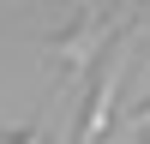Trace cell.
I'll return each instance as SVG.
<instances>
[{"mask_svg": "<svg viewBox=\"0 0 150 144\" xmlns=\"http://www.w3.org/2000/svg\"><path fill=\"white\" fill-rule=\"evenodd\" d=\"M126 60H132V36L102 60V66H96V90H90V102H84V120H78V132H72V138H102V132H108V108H114V90H120Z\"/></svg>", "mask_w": 150, "mask_h": 144, "instance_id": "1", "label": "cell"}, {"mask_svg": "<svg viewBox=\"0 0 150 144\" xmlns=\"http://www.w3.org/2000/svg\"><path fill=\"white\" fill-rule=\"evenodd\" d=\"M120 6H132V12H138V0H120Z\"/></svg>", "mask_w": 150, "mask_h": 144, "instance_id": "2", "label": "cell"}]
</instances>
